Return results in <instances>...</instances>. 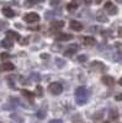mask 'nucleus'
I'll use <instances>...</instances> for the list:
<instances>
[{
	"label": "nucleus",
	"mask_w": 122,
	"mask_h": 123,
	"mask_svg": "<svg viewBox=\"0 0 122 123\" xmlns=\"http://www.w3.org/2000/svg\"><path fill=\"white\" fill-rule=\"evenodd\" d=\"M89 96H90V92L84 86H80V87H78L75 90V101H77V104L80 105V106H83V105L86 104Z\"/></svg>",
	"instance_id": "nucleus-1"
},
{
	"label": "nucleus",
	"mask_w": 122,
	"mask_h": 123,
	"mask_svg": "<svg viewBox=\"0 0 122 123\" xmlns=\"http://www.w3.org/2000/svg\"><path fill=\"white\" fill-rule=\"evenodd\" d=\"M48 91L52 95H60L62 91H63V86L59 83H52V84L48 85Z\"/></svg>",
	"instance_id": "nucleus-2"
},
{
	"label": "nucleus",
	"mask_w": 122,
	"mask_h": 123,
	"mask_svg": "<svg viewBox=\"0 0 122 123\" xmlns=\"http://www.w3.org/2000/svg\"><path fill=\"white\" fill-rule=\"evenodd\" d=\"M24 20L28 24H35V22L39 21V15L36 14V12H28L27 15L24 16Z\"/></svg>",
	"instance_id": "nucleus-3"
},
{
	"label": "nucleus",
	"mask_w": 122,
	"mask_h": 123,
	"mask_svg": "<svg viewBox=\"0 0 122 123\" xmlns=\"http://www.w3.org/2000/svg\"><path fill=\"white\" fill-rule=\"evenodd\" d=\"M104 10H105L107 14H110V15H116L117 11H118V9L114 5L112 1H106V3H105V7H104Z\"/></svg>",
	"instance_id": "nucleus-4"
},
{
	"label": "nucleus",
	"mask_w": 122,
	"mask_h": 123,
	"mask_svg": "<svg viewBox=\"0 0 122 123\" xmlns=\"http://www.w3.org/2000/svg\"><path fill=\"white\" fill-rule=\"evenodd\" d=\"M79 49V46L78 44H70V46H68L65 49H64V55L65 57H72L73 54H75V52Z\"/></svg>",
	"instance_id": "nucleus-5"
},
{
	"label": "nucleus",
	"mask_w": 122,
	"mask_h": 123,
	"mask_svg": "<svg viewBox=\"0 0 122 123\" xmlns=\"http://www.w3.org/2000/svg\"><path fill=\"white\" fill-rule=\"evenodd\" d=\"M90 69L94 70V71H103V70L105 69V64L101 63V62H99V60H95V62H93V63H91Z\"/></svg>",
	"instance_id": "nucleus-6"
},
{
	"label": "nucleus",
	"mask_w": 122,
	"mask_h": 123,
	"mask_svg": "<svg viewBox=\"0 0 122 123\" xmlns=\"http://www.w3.org/2000/svg\"><path fill=\"white\" fill-rule=\"evenodd\" d=\"M15 69V65L10 62H4L3 64H0V71H13Z\"/></svg>",
	"instance_id": "nucleus-7"
},
{
	"label": "nucleus",
	"mask_w": 122,
	"mask_h": 123,
	"mask_svg": "<svg viewBox=\"0 0 122 123\" xmlns=\"http://www.w3.org/2000/svg\"><path fill=\"white\" fill-rule=\"evenodd\" d=\"M101 81H103V84L106 85V86H112L115 85V79L112 76H110V75H105L101 78Z\"/></svg>",
	"instance_id": "nucleus-8"
},
{
	"label": "nucleus",
	"mask_w": 122,
	"mask_h": 123,
	"mask_svg": "<svg viewBox=\"0 0 122 123\" xmlns=\"http://www.w3.org/2000/svg\"><path fill=\"white\" fill-rule=\"evenodd\" d=\"M79 5H80V0H73V1H70L67 5V10L70 11V12H73V11H75V10L79 7Z\"/></svg>",
	"instance_id": "nucleus-9"
},
{
	"label": "nucleus",
	"mask_w": 122,
	"mask_h": 123,
	"mask_svg": "<svg viewBox=\"0 0 122 123\" xmlns=\"http://www.w3.org/2000/svg\"><path fill=\"white\" fill-rule=\"evenodd\" d=\"M56 39L59 41V42H65V41H70L73 39V36L69 35V33H59L56 36Z\"/></svg>",
	"instance_id": "nucleus-10"
},
{
	"label": "nucleus",
	"mask_w": 122,
	"mask_h": 123,
	"mask_svg": "<svg viewBox=\"0 0 122 123\" xmlns=\"http://www.w3.org/2000/svg\"><path fill=\"white\" fill-rule=\"evenodd\" d=\"M64 27V22L62 20H56V21H52L51 22V28L52 30H60Z\"/></svg>",
	"instance_id": "nucleus-11"
},
{
	"label": "nucleus",
	"mask_w": 122,
	"mask_h": 123,
	"mask_svg": "<svg viewBox=\"0 0 122 123\" xmlns=\"http://www.w3.org/2000/svg\"><path fill=\"white\" fill-rule=\"evenodd\" d=\"M69 26H70V28L74 30V31H81V30H83V25H81V22L75 21V20H72L70 24H69Z\"/></svg>",
	"instance_id": "nucleus-12"
},
{
	"label": "nucleus",
	"mask_w": 122,
	"mask_h": 123,
	"mask_svg": "<svg viewBox=\"0 0 122 123\" xmlns=\"http://www.w3.org/2000/svg\"><path fill=\"white\" fill-rule=\"evenodd\" d=\"M96 20L100 22H107V16L105 15V12L103 11V10H99V11H96Z\"/></svg>",
	"instance_id": "nucleus-13"
},
{
	"label": "nucleus",
	"mask_w": 122,
	"mask_h": 123,
	"mask_svg": "<svg viewBox=\"0 0 122 123\" xmlns=\"http://www.w3.org/2000/svg\"><path fill=\"white\" fill-rule=\"evenodd\" d=\"M6 38L11 39V41H14V39H17V41H19L21 37H20V35H19L17 32H15V31L9 30V31H6Z\"/></svg>",
	"instance_id": "nucleus-14"
},
{
	"label": "nucleus",
	"mask_w": 122,
	"mask_h": 123,
	"mask_svg": "<svg viewBox=\"0 0 122 123\" xmlns=\"http://www.w3.org/2000/svg\"><path fill=\"white\" fill-rule=\"evenodd\" d=\"M0 46L4 47V48H6V49H10V48H13L14 43H13V41H11V39L5 38V39H3L1 42H0Z\"/></svg>",
	"instance_id": "nucleus-15"
},
{
	"label": "nucleus",
	"mask_w": 122,
	"mask_h": 123,
	"mask_svg": "<svg viewBox=\"0 0 122 123\" xmlns=\"http://www.w3.org/2000/svg\"><path fill=\"white\" fill-rule=\"evenodd\" d=\"M21 94H22L26 98H28L30 102H32V101H33V97H35V94H33V92L28 91V90H21Z\"/></svg>",
	"instance_id": "nucleus-16"
},
{
	"label": "nucleus",
	"mask_w": 122,
	"mask_h": 123,
	"mask_svg": "<svg viewBox=\"0 0 122 123\" xmlns=\"http://www.w3.org/2000/svg\"><path fill=\"white\" fill-rule=\"evenodd\" d=\"M83 43L85 44V46H94L95 43H96V41H95V38L94 37H84L83 38Z\"/></svg>",
	"instance_id": "nucleus-17"
},
{
	"label": "nucleus",
	"mask_w": 122,
	"mask_h": 123,
	"mask_svg": "<svg viewBox=\"0 0 122 123\" xmlns=\"http://www.w3.org/2000/svg\"><path fill=\"white\" fill-rule=\"evenodd\" d=\"M3 14L6 17H14L15 16V11L13 9H10V7H4L3 9Z\"/></svg>",
	"instance_id": "nucleus-18"
},
{
	"label": "nucleus",
	"mask_w": 122,
	"mask_h": 123,
	"mask_svg": "<svg viewBox=\"0 0 122 123\" xmlns=\"http://www.w3.org/2000/svg\"><path fill=\"white\" fill-rule=\"evenodd\" d=\"M46 113H47V111L45 110V107H42V108H39V110H38V112H37V117H38L39 119H43V118L46 117Z\"/></svg>",
	"instance_id": "nucleus-19"
},
{
	"label": "nucleus",
	"mask_w": 122,
	"mask_h": 123,
	"mask_svg": "<svg viewBox=\"0 0 122 123\" xmlns=\"http://www.w3.org/2000/svg\"><path fill=\"white\" fill-rule=\"evenodd\" d=\"M118 118V113L116 110H111L110 111V119H117Z\"/></svg>",
	"instance_id": "nucleus-20"
},
{
	"label": "nucleus",
	"mask_w": 122,
	"mask_h": 123,
	"mask_svg": "<svg viewBox=\"0 0 122 123\" xmlns=\"http://www.w3.org/2000/svg\"><path fill=\"white\" fill-rule=\"evenodd\" d=\"M38 1V0H25V6H33Z\"/></svg>",
	"instance_id": "nucleus-21"
},
{
	"label": "nucleus",
	"mask_w": 122,
	"mask_h": 123,
	"mask_svg": "<svg viewBox=\"0 0 122 123\" xmlns=\"http://www.w3.org/2000/svg\"><path fill=\"white\" fill-rule=\"evenodd\" d=\"M6 27H7V22L3 21V20H0V31H3V30L6 28Z\"/></svg>",
	"instance_id": "nucleus-22"
},
{
	"label": "nucleus",
	"mask_w": 122,
	"mask_h": 123,
	"mask_svg": "<svg viewBox=\"0 0 122 123\" xmlns=\"http://www.w3.org/2000/svg\"><path fill=\"white\" fill-rule=\"evenodd\" d=\"M36 90H37V96H42V95H43V92H42L43 89H42V86H39V85H38Z\"/></svg>",
	"instance_id": "nucleus-23"
},
{
	"label": "nucleus",
	"mask_w": 122,
	"mask_h": 123,
	"mask_svg": "<svg viewBox=\"0 0 122 123\" xmlns=\"http://www.w3.org/2000/svg\"><path fill=\"white\" fill-rule=\"evenodd\" d=\"M19 41H20V44H22V46L28 43V38H20Z\"/></svg>",
	"instance_id": "nucleus-24"
},
{
	"label": "nucleus",
	"mask_w": 122,
	"mask_h": 123,
	"mask_svg": "<svg viewBox=\"0 0 122 123\" xmlns=\"http://www.w3.org/2000/svg\"><path fill=\"white\" fill-rule=\"evenodd\" d=\"M62 0H49V4L52 5V6H56V5H58Z\"/></svg>",
	"instance_id": "nucleus-25"
},
{
	"label": "nucleus",
	"mask_w": 122,
	"mask_h": 123,
	"mask_svg": "<svg viewBox=\"0 0 122 123\" xmlns=\"http://www.w3.org/2000/svg\"><path fill=\"white\" fill-rule=\"evenodd\" d=\"M88 58H86V55H79L78 57V62H80V63H83V62H85Z\"/></svg>",
	"instance_id": "nucleus-26"
},
{
	"label": "nucleus",
	"mask_w": 122,
	"mask_h": 123,
	"mask_svg": "<svg viewBox=\"0 0 122 123\" xmlns=\"http://www.w3.org/2000/svg\"><path fill=\"white\" fill-rule=\"evenodd\" d=\"M0 58H1V60L9 59V58H10V54H7V53H1V55H0Z\"/></svg>",
	"instance_id": "nucleus-27"
},
{
	"label": "nucleus",
	"mask_w": 122,
	"mask_h": 123,
	"mask_svg": "<svg viewBox=\"0 0 122 123\" xmlns=\"http://www.w3.org/2000/svg\"><path fill=\"white\" fill-rule=\"evenodd\" d=\"M48 123H63V121H62V119H59V118H57V119H52V121H49Z\"/></svg>",
	"instance_id": "nucleus-28"
},
{
	"label": "nucleus",
	"mask_w": 122,
	"mask_h": 123,
	"mask_svg": "<svg viewBox=\"0 0 122 123\" xmlns=\"http://www.w3.org/2000/svg\"><path fill=\"white\" fill-rule=\"evenodd\" d=\"M56 62H57V64H58L59 67H63V64H64V63H63V60H62V59H59V58H57Z\"/></svg>",
	"instance_id": "nucleus-29"
},
{
	"label": "nucleus",
	"mask_w": 122,
	"mask_h": 123,
	"mask_svg": "<svg viewBox=\"0 0 122 123\" xmlns=\"http://www.w3.org/2000/svg\"><path fill=\"white\" fill-rule=\"evenodd\" d=\"M115 100H116V101H122V94L116 95V96H115Z\"/></svg>",
	"instance_id": "nucleus-30"
},
{
	"label": "nucleus",
	"mask_w": 122,
	"mask_h": 123,
	"mask_svg": "<svg viewBox=\"0 0 122 123\" xmlns=\"http://www.w3.org/2000/svg\"><path fill=\"white\" fill-rule=\"evenodd\" d=\"M116 47H117V48L120 49V50H118V52H121V53H122V44L117 42V43H116Z\"/></svg>",
	"instance_id": "nucleus-31"
},
{
	"label": "nucleus",
	"mask_w": 122,
	"mask_h": 123,
	"mask_svg": "<svg viewBox=\"0 0 122 123\" xmlns=\"http://www.w3.org/2000/svg\"><path fill=\"white\" fill-rule=\"evenodd\" d=\"M84 1H85V4H86V5H90L91 3H93V0H84Z\"/></svg>",
	"instance_id": "nucleus-32"
},
{
	"label": "nucleus",
	"mask_w": 122,
	"mask_h": 123,
	"mask_svg": "<svg viewBox=\"0 0 122 123\" xmlns=\"http://www.w3.org/2000/svg\"><path fill=\"white\" fill-rule=\"evenodd\" d=\"M118 36H120V37H122V27H120V28H118Z\"/></svg>",
	"instance_id": "nucleus-33"
},
{
	"label": "nucleus",
	"mask_w": 122,
	"mask_h": 123,
	"mask_svg": "<svg viewBox=\"0 0 122 123\" xmlns=\"http://www.w3.org/2000/svg\"><path fill=\"white\" fill-rule=\"evenodd\" d=\"M95 3L96 4H101V3H103V0H95Z\"/></svg>",
	"instance_id": "nucleus-34"
},
{
	"label": "nucleus",
	"mask_w": 122,
	"mask_h": 123,
	"mask_svg": "<svg viewBox=\"0 0 122 123\" xmlns=\"http://www.w3.org/2000/svg\"><path fill=\"white\" fill-rule=\"evenodd\" d=\"M41 57H42V58H48V54H42Z\"/></svg>",
	"instance_id": "nucleus-35"
},
{
	"label": "nucleus",
	"mask_w": 122,
	"mask_h": 123,
	"mask_svg": "<svg viewBox=\"0 0 122 123\" xmlns=\"http://www.w3.org/2000/svg\"><path fill=\"white\" fill-rule=\"evenodd\" d=\"M118 84H120V85H121V86H122V78H121V79H120V80H118Z\"/></svg>",
	"instance_id": "nucleus-36"
},
{
	"label": "nucleus",
	"mask_w": 122,
	"mask_h": 123,
	"mask_svg": "<svg viewBox=\"0 0 122 123\" xmlns=\"http://www.w3.org/2000/svg\"><path fill=\"white\" fill-rule=\"evenodd\" d=\"M116 1H117L118 4H122V0H116Z\"/></svg>",
	"instance_id": "nucleus-37"
},
{
	"label": "nucleus",
	"mask_w": 122,
	"mask_h": 123,
	"mask_svg": "<svg viewBox=\"0 0 122 123\" xmlns=\"http://www.w3.org/2000/svg\"><path fill=\"white\" fill-rule=\"evenodd\" d=\"M38 1H43V0H38Z\"/></svg>",
	"instance_id": "nucleus-38"
},
{
	"label": "nucleus",
	"mask_w": 122,
	"mask_h": 123,
	"mask_svg": "<svg viewBox=\"0 0 122 123\" xmlns=\"http://www.w3.org/2000/svg\"><path fill=\"white\" fill-rule=\"evenodd\" d=\"M0 123H1V122H0Z\"/></svg>",
	"instance_id": "nucleus-39"
}]
</instances>
